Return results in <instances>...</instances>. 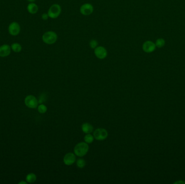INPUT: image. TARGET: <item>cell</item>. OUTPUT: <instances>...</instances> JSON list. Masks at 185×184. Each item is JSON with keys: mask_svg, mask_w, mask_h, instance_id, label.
Here are the masks:
<instances>
[{"mask_svg": "<svg viewBox=\"0 0 185 184\" xmlns=\"http://www.w3.org/2000/svg\"><path fill=\"white\" fill-rule=\"evenodd\" d=\"M89 150V146L86 142H81L75 145L74 147V154L77 156H84Z\"/></svg>", "mask_w": 185, "mask_h": 184, "instance_id": "1", "label": "cell"}, {"mask_svg": "<svg viewBox=\"0 0 185 184\" xmlns=\"http://www.w3.org/2000/svg\"><path fill=\"white\" fill-rule=\"evenodd\" d=\"M58 35L52 31H48L42 35L43 42L48 45H52L55 43L58 40Z\"/></svg>", "mask_w": 185, "mask_h": 184, "instance_id": "2", "label": "cell"}, {"mask_svg": "<svg viewBox=\"0 0 185 184\" xmlns=\"http://www.w3.org/2000/svg\"><path fill=\"white\" fill-rule=\"evenodd\" d=\"M61 7L58 4L52 5L48 11V15L50 19H57L61 13Z\"/></svg>", "mask_w": 185, "mask_h": 184, "instance_id": "3", "label": "cell"}, {"mask_svg": "<svg viewBox=\"0 0 185 184\" xmlns=\"http://www.w3.org/2000/svg\"><path fill=\"white\" fill-rule=\"evenodd\" d=\"M107 131L105 129L99 128L95 130L93 133V136L97 141H102L106 139L108 137Z\"/></svg>", "mask_w": 185, "mask_h": 184, "instance_id": "4", "label": "cell"}, {"mask_svg": "<svg viewBox=\"0 0 185 184\" xmlns=\"http://www.w3.org/2000/svg\"><path fill=\"white\" fill-rule=\"evenodd\" d=\"M25 104L27 107L31 109L36 108L39 104V101L33 95L27 96L25 98Z\"/></svg>", "mask_w": 185, "mask_h": 184, "instance_id": "5", "label": "cell"}, {"mask_svg": "<svg viewBox=\"0 0 185 184\" xmlns=\"http://www.w3.org/2000/svg\"><path fill=\"white\" fill-rule=\"evenodd\" d=\"M94 54L100 59H103L107 57L108 52L104 46H98L94 49Z\"/></svg>", "mask_w": 185, "mask_h": 184, "instance_id": "6", "label": "cell"}, {"mask_svg": "<svg viewBox=\"0 0 185 184\" xmlns=\"http://www.w3.org/2000/svg\"><path fill=\"white\" fill-rule=\"evenodd\" d=\"M80 12L83 15H90L94 12V7L90 3H84L81 6Z\"/></svg>", "mask_w": 185, "mask_h": 184, "instance_id": "7", "label": "cell"}, {"mask_svg": "<svg viewBox=\"0 0 185 184\" xmlns=\"http://www.w3.org/2000/svg\"><path fill=\"white\" fill-rule=\"evenodd\" d=\"M21 30L20 25L18 23L14 22L10 24L8 27V32L12 36H17Z\"/></svg>", "mask_w": 185, "mask_h": 184, "instance_id": "8", "label": "cell"}, {"mask_svg": "<svg viewBox=\"0 0 185 184\" xmlns=\"http://www.w3.org/2000/svg\"><path fill=\"white\" fill-rule=\"evenodd\" d=\"M156 46L153 42L150 41H146L142 45V49L145 52L151 53L153 52L155 49Z\"/></svg>", "mask_w": 185, "mask_h": 184, "instance_id": "9", "label": "cell"}, {"mask_svg": "<svg viewBox=\"0 0 185 184\" xmlns=\"http://www.w3.org/2000/svg\"><path fill=\"white\" fill-rule=\"evenodd\" d=\"M76 160L75 154L73 153L69 152L66 154L63 158V162L66 165H73Z\"/></svg>", "mask_w": 185, "mask_h": 184, "instance_id": "10", "label": "cell"}, {"mask_svg": "<svg viewBox=\"0 0 185 184\" xmlns=\"http://www.w3.org/2000/svg\"><path fill=\"white\" fill-rule=\"evenodd\" d=\"M11 46L8 44H4L0 46V57H5L9 55L11 52Z\"/></svg>", "mask_w": 185, "mask_h": 184, "instance_id": "11", "label": "cell"}, {"mask_svg": "<svg viewBox=\"0 0 185 184\" xmlns=\"http://www.w3.org/2000/svg\"><path fill=\"white\" fill-rule=\"evenodd\" d=\"M27 10H28V12L31 14H35L37 13L39 10V7L36 4L33 2H31L28 4L27 6Z\"/></svg>", "mask_w": 185, "mask_h": 184, "instance_id": "12", "label": "cell"}, {"mask_svg": "<svg viewBox=\"0 0 185 184\" xmlns=\"http://www.w3.org/2000/svg\"><path fill=\"white\" fill-rule=\"evenodd\" d=\"M82 130L84 133H91L93 131V126L90 123H84L82 125Z\"/></svg>", "mask_w": 185, "mask_h": 184, "instance_id": "13", "label": "cell"}, {"mask_svg": "<svg viewBox=\"0 0 185 184\" xmlns=\"http://www.w3.org/2000/svg\"><path fill=\"white\" fill-rule=\"evenodd\" d=\"M36 176L34 173H29L26 177V180L29 183H33L36 181Z\"/></svg>", "mask_w": 185, "mask_h": 184, "instance_id": "14", "label": "cell"}, {"mask_svg": "<svg viewBox=\"0 0 185 184\" xmlns=\"http://www.w3.org/2000/svg\"><path fill=\"white\" fill-rule=\"evenodd\" d=\"M11 49L15 52H20L22 50V46L19 43H14L12 44Z\"/></svg>", "mask_w": 185, "mask_h": 184, "instance_id": "15", "label": "cell"}, {"mask_svg": "<svg viewBox=\"0 0 185 184\" xmlns=\"http://www.w3.org/2000/svg\"><path fill=\"white\" fill-rule=\"evenodd\" d=\"M94 136L92 135L90 133L87 134L84 137V141L87 144H90L94 141Z\"/></svg>", "mask_w": 185, "mask_h": 184, "instance_id": "16", "label": "cell"}, {"mask_svg": "<svg viewBox=\"0 0 185 184\" xmlns=\"http://www.w3.org/2000/svg\"><path fill=\"white\" fill-rule=\"evenodd\" d=\"M86 161L82 158L79 159L76 162V165H77V167L79 168H80V169H82L83 167H84L86 166Z\"/></svg>", "mask_w": 185, "mask_h": 184, "instance_id": "17", "label": "cell"}, {"mask_svg": "<svg viewBox=\"0 0 185 184\" xmlns=\"http://www.w3.org/2000/svg\"><path fill=\"white\" fill-rule=\"evenodd\" d=\"M37 109L40 114H44L47 111V107L45 105L41 104L38 106Z\"/></svg>", "mask_w": 185, "mask_h": 184, "instance_id": "18", "label": "cell"}, {"mask_svg": "<svg viewBox=\"0 0 185 184\" xmlns=\"http://www.w3.org/2000/svg\"><path fill=\"white\" fill-rule=\"evenodd\" d=\"M165 42L164 40L162 39V38H159V39L157 40L155 46L158 48H161L165 45Z\"/></svg>", "mask_w": 185, "mask_h": 184, "instance_id": "19", "label": "cell"}, {"mask_svg": "<svg viewBox=\"0 0 185 184\" xmlns=\"http://www.w3.org/2000/svg\"><path fill=\"white\" fill-rule=\"evenodd\" d=\"M90 46L92 49H94L96 48L98 45V41L95 40H92L90 42Z\"/></svg>", "mask_w": 185, "mask_h": 184, "instance_id": "20", "label": "cell"}, {"mask_svg": "<svg viewBox=\"0 0 185 184\" xmlns=\"http://www.w3.org/2000/svg\"><path fill=\"white\" fill-rule=\"evenodd\" d=\"M46 98V96H44V95H42L41 96L40 98V100H39V103H42L43 101H46V99H45V98Z\"/></svg>", "mask_w": 185, "mask_h": 184, "instance_id": "21", "label": "cell"}, {"mask_svg": "<svg viewBox=\"0 0 185 184\" xmlns=\"http://www.w3.org/2000/svg\"><path fill=\"white\" fill-rule=\"evenodd\" d=\"M41 17H42V19H43V20H47L49 18V16L48 15V14L44 13L41 16Z\"/></svg>", "mask_w": 185, "mask_h": 184, "instance_id": "22", "label": "cell"}, {"mask_svg": "<svg viewBox=\"0 0 185 184\" xmlns=\"http://www.w3.org/2000/svg\"><path fill=\"white\" fill-rule=\"evenodd\" d=\"M174 184H185V182H184V181H181V180H179V181H176V182H175V183H174Z\"/></svg>", "mask_w": 185, "mask_h": 184, "instance_id": "23", "label": "cell"}, {"mask_svg": "<svg viewBox=\"0 0 185 184\" xmlns=\"http://www.w3.org/2000/svg\"><path fill=\"white\" fill-rule=\"evenodd\" d=\"M19 184H27V183L25 182V181H21V182H20V183H19Z\"/></svg>", "mask_w": 185, "mask_h": 184, "instance_id": "24", "label": "cell"}, {"mask_svg": "<svg viewBox=\"0 0 185 184\" xmlns=\"http://www.w3.org/2000/svg\"><path fill=\"white\" fill-rule=\"evenodd\" d=\"M27 1H29V2H34L35 0H27Z\"/></svg>", "mask_w": 185, "mask_h": 184, "instance_id": "25", "label": "cell"}]
</instances>
